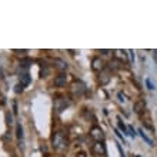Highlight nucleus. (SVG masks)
<instances>
[{
    "label": "nucleus",
    "mask_w": 157,
    "mask_h": 157,
    "mask_svg": "<svg viewBox=\"0 0 157 157\" xmlns=\"http://www.w3.org/2000/svg\"><path fill=\"white\" fill-rule=\"evenodd\" d=\"M104 62L103 60H101V59L100 57H93V60H91V69H93V70L94 71H103L104 70Z\"/></svg>",
    "instance_id": "nucleus-6"
},
{
    "label": "nucleus",
    "mask_w": 157,
    "mask_h": 157,
    "mask_svg": "<svg viewBox=\"0 0 157 157\" xmlns=\"http://www.w3.org/2000/svg\"><path fill=\"white\" fill-rule=\"evenodd\" d=\"M86 91V84L83 82H78V80H76L73 84H71V93H73V96H77V97H80V96H83V93Z\"/></svg>",
    "instance_id": "nucleus-3"
},
{
    "label": "nucleus",
    "mask_w": 157,
    "mask_h": 157,
    "mask_svg": "<svg viewBox=\"0 0 157 157\" xmlns=\"http://www.w3.org/2000/svg\"><path fill=\"white\" fill-rule=\"evenodd\" d=\"M30 82H32V77H30L29 73H23V75H20V84H23L25 87H27L30 84Z\"/></svg>",
    "instance_id": "nucleus-11"
},
{
    "label": "nucleus",
    "mask_w": 157,
    "mask_h": 157,
    "mask_svg": "<svg viewBox=\"0 0 157 157\" xmlns=\"http://www.w3.org/2000/svg\"><path fill=\"white\" fill-rule=\"evenodd\" d=\"M69 106H70V101H69L66 97H57V99H54L53 107H54V110H56V113L64 112Z\"/></svg>",
    "instance_id": "nucleus-2"
},
{
    "label": "nucleus",
    "mask_w": 157,
    "mask_h": 157,
    "mask_svg": "<svg viewBox=\"0 0 157 157\" xmlns=\"http://www.w3.org/2000/svg\"><path fill=\"white\" fill-rule=\"evenodd\" d=\"M67 83V76L64 73H60L54 77V86L56 87H64Z\"/></svg>",
    "instance_id": "nucleus-8"
},
{
    "label": "nucleus",
    "mask_w": 157,
    "mask_h": 157,
    "mask_svg": "<svg viewBox=\"0 0 157 157\" xmlns=\"http://www.w3.org/2000/svg\"><path fill=\"white\" fill-rule=\"evenodd\" d=\"M128 132H130L128 134H130L132 137H136V136H137V133L134 132V128H133V127H128Z\"/></svg>",
    "instance_id": "nucleus-20"
},
{
    "label": "nucleus",
    "mask_w": 157,
    "mask_h": 157,
    "mask_svg": "<svg viewBox=\"0 0 157 157\" xmlns=\"http://www.w3.org/2000/svg\"><path fill=\"white\" fill-rule=\"evenodd\" d=\"M110 78H112V73H110V70H106V69H104L103 71H100L99 73L97 82H99L100 86H106V84L110 82Z\"/></svg>",
    "instance_id": "nucleus-5"
},
{
    "label": "nucleus",
    "mask_w": 157,
    "mask_h": 157,
    "mask_svg": "<svg viewBox=\"0 0 157 157\" xmlns=\"http://www.w3.org/2000/svg\"><path fill=\"white\" fill-rule=\"evenodd\" d=\"M13 110H14V114L17 113V103L16 101H13Z\"/></svg>",
    "instance_id": "nucleus-25"
},
{
    "label": "nucleus",
    "mask_w": 157,
    "mask_h": 157,
    "mask_svg": "<svg viewBox=\"0 0 157 157\" xmlns=\"http://www.w3.org/2000/svg\"><path fill=\"white\" fill-rule=\"evenodd\" d=\"M139 133H140V136L143 137V140H144L146 143H147V144H149V146H154L153 140H151V139H150V137L147 136V134H146V133L143 132V130H141V128H140V130H139Z\"/></svg>",
    "instance_id": "nucleus-15"
},
{
    "label": "nucleus",
    "mask_w": 157,
    "mask_h": 157,
    "mask_svg": "<svg viewBox=\"0 0 157 157\" xmlns=\"http://www.w3.org/2000/svg\"><path fill=\"white\" fill-rule=\"evenodd\" d=\"M16 132H17V139H19V141H20V144H21V149H23V127H21L20 123H17Z\"/></svg>",
    "instance_id": "nucleus-12"
},
{
    "label": "nucleus",
    "mask_w": 157,
    "mask_h": 157,
    "mask_svg": "<svg viewBox=\"0 0 157 157\" xmlns=\"http://www.w3.org/2000/svg\"><path fill=\"white\" fill-rule=\"evenodd\" d=\"M14 53H19V54H26L27 53V50H13Z\"/></svg>",
    "instance_id": "nucleus-23"
},
{
    "label": "nucleus",
    "mask_w": 157,
    "mask_h": 157,
    "mask_svg": "<svg viewBox=\"0 0 157 157\" xmlns=\"http://www.w3.org/2000/svg\"><path fill=\"white\" fill-rule=\"evenodd\" d=\"M93 151L97 156H106V146L103 141H96L93 144Z\"/></svg>",
    "instance_id": "nucleus-7"
},
{
    "label": "nucleus",
    "mask_w": 157,
    "mask_h": 157,
    "mask_svg": "<svg viewBox=\"0 0 157 157\" xmlns=\"http://www.w3.org/2000/svg\"><path fill=\"white\" fill-rule=\"evenodd\" d=\"M52 146L54 150H63L67 146V140L66 136L63 132H56L52 137Z\"/></svg>",
    "instance_id": "nucleus-1"
},
{
    "label": "nucleus",
    "mask_w": 157,
    "mask_h": 157,
    "mask_svg": "<svg viewBox=\"0 0 157 157\" xmlns=\"http://www.w3.org/2000/svg\"><path fill=\"white\" fill-rule=\"evenodd\" d=\"M117 121H119V130H120V132H123L124 136H128V128L124 126V123L121 121V119H120V117H117Z\"/></svg>",
    "instance_id": "nucleus-14"
},
{
    "label": "nucleus",
    "mask_w": 157,
    "mask_h": 157,
    "mask_svg": "<svg viewBox=\"0 0 157 157\" xmlns=\"http://www.w3.org/2000/svg\"><path fill=\"white\" fill-rule=\"evenodd\" d=\"M146 86H147V89H149V90H154V86H153V83H151V80H150L149 77L146 78Z\"/></svg>",
    "instance_id": "nucleus-18"
},
{
    "label": "nucleus",
    "mask_w": 157,
    "mask_h": 157,
    "mask_svg": "<svg viewBox=\"0 0 157 157\" xmlns=\"http://www.w3.org/2000/svg\"><path fill=\"white\" fill-rule=\"evenodd\" d=\"M117 149H119V151H120V156H121V157H126V156H124V153H123V150H121V146L117 144Z\"/></svg>",
    "instance_id": "nucleus-24"
},
{
    "label": "nucleus",
    "mask_w": 157,
    "mask_h": 157,
    "mask_svg": "<svg viewBox=\"0 0 157 157\" xmlns=\"http://www.w3.org/2000/svg\"><path fill=\"white\" fill-rule=\"evenodd\" d=\"M76 157H87V154L84 153V151H78V153L76 154Z\"/></svg>",
    "instance_id": "nucleus-22"
},
{
    "label": "nucleus",
    "mask_w": 157,
    "mask_h": 157,
    "mask_svg": "<svg viewBox=\"0 0 157 157\" xmlns=\"http://www.w3.org/2000/svg\"><path fill=\"white\" fill-rule=\"evenodd\" d=\"M30 64H32V60H29V59H27V60H23V62H20V67H23V69H27Z\"/></svg>",
    "instance_id": "nucleus-17"
},
{
    "label": "nucleus",
    "mask_w": 157,
    "mask_h": 157,
    "mask_svg": "<svg viewBox=\"0 0 157 157\" xmlns=\"http://www.w3.org/2000/svg\"><path fill=\"white\" fill-rule=\"evenodd\" d=\"M90 137L94 141H103L104 140V133L99 126H93L90 128Z\"/></svg>",
    "instance_id": "nucleus-4"
},
{
    "label": "nucleus",
    "mask_w": 157,
    "mask_h": 157,
    "mask_svg": "<svg viewBox=\"0 0 157 157\" xmlns=\"http://www.w3.org/2000/svg\"><path fill=\"white\" fill-rule=\"evenodd\" d=\"M23 90H25V86H23V84H20V83H19V84H16V87H14V93H16V94L21 93Z\"/></svg>",
    "instance_id": "nucleus-16"
},
{
    "label": "nucleus",
    "mask_w": 157,
    "mask_h": 157,
    "mask_svg": "<svg viewBox=\"0 0 157 157\" xmlns=\"http://www.w3.org/2000/svg\"><path fill=\"white\" fill-rule=\"evenodd\" d=\"M50 73L49 70V66L46 64V63H41L40 64V77H47Z\"/></svg>",
    "instance_id": "nucleus-13"
},
{
    "label": "nucleus",
    "mask_w": 157,
    "mask_h": 157,
    "mask_svg": "<svg viewBox=\"0 0 157 157\" xmlns=\"http://www.w3.org/2000/svg\"><path fill=\"white\" fill-rule=\"evenodd\" d=\"M100 53H101V54H107V53H110V50H100Z\"/></svg>",
    "instance_id": "nucleus-26"
},
{
    "label": "nucleus",
    "mask_w": 157,
    "mask_h": 157,
    "mask_svg": "<svg viewBox=\"0 0 157 157\" xmlns=\"http://www.w3.org/2000/svg\"><path fill=\"white\" fill-rule=\"evenodd\" d=\"M133 110H134V113H137V114H141V113L146 110V101L144 100H139V101H136L134 106H133Z\"/></svg>",
    "instance_id": "nucleus-10"
},
{
    "label": "nucleus",
    "mask_w": 157,
    "mask_h": 157,
    "mask_svg": "<svg viewBox=\"0 0 157 157\" xmlns=\"http://www.w3.org/2000/svg\"><path fill=\"white\" fill-rule=\"evenodd\" d=\"M6 117H7V123H9V124H12V123H13V121H12V113H9V112H7V113H6Z\"/></svg>",
    "instance_id": "nucleus-21"
},
{
    "label": "nucleus",
    "mask_w": 157,
    "mask_h": 157,
    "mask_svg": "<svg viewBox=\"0 0 157 157\" xmlns=\"http://www.w3.org/2000/svg\"><path fill=\"white\" fill-rule=\"evenodd\" d=\"M117 97H119V100L121 101V103H126V96H124L123 93H119V94H117Z\"/></svg>",
    "instance_id": "nucleus-19"
},
{
    "label": "nucleus",
    "mask_w": 157,
    "mask_h": 157,
    "mask_svg": "<svg viewBox=\"0 0 157 157\" xmlns=\"http://www.w3.org/2000/svg\"><path fill=\"white\" fill-rule=\"evenodd\" d=\"M53 64H54V67H56L57 70H60V71L67 70V67H69V64H67L63 59H59V57L53 59Z\"/></svg>",
    "instance_id": "nucleus-9"
}]
</instances>
